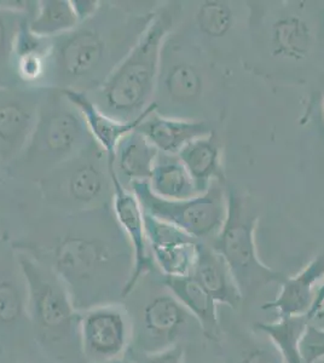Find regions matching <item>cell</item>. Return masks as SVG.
<instances>
[{"label": "cell", "mask_w": 324, "mask_h": 363, "mask_svg": "<svg viewBox=\"0 0 324 363\" xmlns=\"http://www.w3.org/2000/svg\"><path fill=\"white\" fill-rule=\"evenodd\" d=\"M190 277L207 291L217 304L238 309L245 299L225 260L208 244H199L196 263Z\"/></svg>", "instance_id": "16"}, {"label": "cell", "mask_w": 324, "mask_h": 363, "mask_svg": "<svg viewBox=\"0 0 324 363\" xmlns=\"http://www.w3.org/2000/svg\"><path fill=\"white\" fill-rule=\"evenodd\" d=\"M46 89L9 86L0 89V160H17L25 153L37 126Z\"/></svg>", "instance_id": "10"}, {"label": "cell", "mask_w": 324, "mask_h": 363, "mask_svg": "<svg viewBox=\"0 0 324 363\" xmlns=\"http://www.w3.org/2000/svg\"><path fill=\"white\" fill-rule=\"evenodd\" d=\"M92 140L78 108L62 90L46 89L33 136L21 157L46 169L48 174L78 155Z\"/></svg>", "instance_id": "5"}, {"label": "cell", "mask_w": 324, "mask_h": 363, "mask_svg": "<svg viewBox=\"0 0 324 363\" xmlns=\"http://www.w3.org/2000/svg\"><path fill=\"white\" fill-rule=\"evenodd\" d=\"M322 107H323V113H324V99H323V102H322Z\"/></svg>", "instance_id": "35"}, {"label": "cell", "mask_w": 324, "mask_h": 363, "mask_svg": "<svg viewBox=\"0 0 324 363\" xmlns=\"http://www.w3.org/2000/svg\"><path fill=\"white\" fill-rule=\"evenodd\" d=\"M130 189L147 215L172 224L200 242L212 244L225 222V183L217 182L205 193L185 200L159 198L152 194L148 182L133 183Z\"/></svg>", "instance_id": "8"}, {"label": "cell", "mask_w": 324, "mask_h": 363, "mask_svg": "<svg viewBox=\"0 0 324 363\" xmlns=\"http://www.w3.org/2000/svg\"><path fill=\"white\" fill-rule=\"evenodd\" d=\"M242 363H284L279 356L264 347H255L243 355Z\"/></svg>", "instance_id": "31"}, {"label": "cell", "mask_w": 324, "mask_h": 363, "mask_svg": "<svg viewBox=\"0 0 324 363\" xmlns=\"http://www.w3.org/2000/svg\"><path fill=\"white\" fill-rule=\"evenodd\" d=\"M126 5L102 1L95 16L52 39L44 89L90 94L111 75L155 16Z\"/></svg>", "instance_id": "2"}, {"label": "cell", "mask_w": 324, "mask_h": 363, "mask_svg": "<svg viewBox=\"0 0 324 363\" xmlns=\"http://www.w3.org/2000/svg\"><path fill=\"white\" fill-rule=\"evenodd\" d=\"M43 262L56 272L80 313L113 303L116 292L123 297L133 253L113 210L104 206L77 212Z\"/></svg>", "instance_id": "1"}, {"label": "cell", "mask_w": 324, "mask_h": 363, "mask_svg": "<svg viewBox=\"0 0 324 363\" xmlns=\"http://www.w3.org/2000/svg\"><path fill=\"white\" fill-rule=\"evenodd\" d=\"M133 340V323L128 310L101 304L80 311L79 342L89 363H111L126 354Z\"/></svg>", "instance_id": "9"}, {"label": "cell", "mask_w": 324, "mask_h": 363, "mask_svg": "<svg viewBox=\"0 0 324 363\" xmlns=\"http://www.w3.org/2000/svg\"><path fill=\"white\" fill-rule=\"evenodd\" d=\"M27 17L0 10V89L16 86L13 77V50L15 38Z\"/></svg>", "instance_id": "25"}, {"label": "cell", "mask_w": 324, "mask_h": 363, "mask_svg": "<svg viewBox=\"0 0 324 363\" xmlns=\"http://www.w3.org/2000/svg\"><path fill=\"white\" fill-rule=\"evenodd\" d=\"M178 157L193 178L199 194L207 191L217 182L225 183L222 143L216 131L190 142Z\"/></svg>", "instance_id": "19"}, {"label": "cell", "mask_w": 324, "mask_h": 363, "mask_svg": "<svg viewBox=\"0 0 324 363\" xmlns=\"http://www.w3.org/2000/svg\"><path fill=\"white\" fill-rule=\"evenodd\" d=\"M300 354L304 363H316L324 359V328L310 322L300 342Z\"/></svg>", "instance_id": "28"}, {"label": "cell", "mask_w": 324, "mask_h": 363, "mask_svg": "<svg viewBox=\"0 0 324 363\" xmlns=\"http://www.w3.org/2000/svg\"><path fill=\"white\" fill-rule=\"evenodd\" d=\"M111 363H133V361H132V359H130L128 356H123V357H120V359H115V361H113V362Z\"/></svg>", "instance_id": "34"}, {"label": "cell", "mask_w": 324, "mask_h": 363, "mask_svg": "<svg viewBox=\"0 0 324 363\" xmlns=\"http://www.w3.org/2000/svg\"><path fill=\"white\" fill-rule=\"evenodd\" d=\"M184 347L177 344L164 350L155 352H138L133 363H184Z\"/></svg>", "instance_id": "29"}, {"label": "cell", "mask_w": 324, "mask_h": 363, "mask_svg": "<svg viewBox=\"0 0 324 363\" xmlns=\"http://www.w3.org/2000/svg\"><path fill=\"white\" fill-rule=\"evenodd\" d=\"M25 301L13 281H0V322L8 325L20 318Z\"/></svg>", "instance_id": "27"}, {"label": "cell", "mask_w": 324, "mask_h": 363, "mask_svg": "<svg viewBox=\"0 0 324 363\" xmlns=\"http://www.w3.org/2000/svg\"><path fill=\"white\" fill-rule=\"evenodd\" d=\"M135 130L160 153L169 155H178L190 142L214 131L210 123L203 120L161 116L160 113L156 112V106L144 116Z\"/></svg>", "instance_id": "14"}, {"label": "cell", "mask_w": 324, "mask_h": 363, "mask_svg": "<svg viewBox=\"0 0 324 363\" xmlns=\"http://www.w3.org/2000/svg\"><path fill=\"white\" fill-rule=\"evenodd\" d=\"M162 282L169 294L196 320L203 337L211 342H220L222 330L218 318V304L207 291L191 277H164Z\"/></svg>", "instance_id": "18"}, {"label": "cell", "mask_w": 324, "mask_h": 363, "mask_svg": "<svg viewBox=\"0 0 324 363\" xmlns=\"http://www.w3.org/2000/svg\"><path fill=\"white\" fill-rule=\"evenodd\" d=\"M109 174L113 183V199H111V210L115 219L126 236L133 253V268L131 277L125 286L123 298L128 297L135 289L137 284L142 277L152 272L155 265L154 258L149 247L145 222H144V211L140 206L138 199L131 189L123 186L119 178L115 174L114 162H109Z\"/></svg>", "instance_id": "11"}, {"label": "cell", "mask_w": 324, "mask_h": 363, "mask_svg": "<svg viewBox=\"0 0 324 363\" xmlns=\"http://www.w3.org/2000/svg\"><path fill=\"white\" fill-rule=\"evenodd\" d=\"M323 277L324 252L315 257L296 275L286 277L277 297L264 303L262 309L276 310L279 316L308 315Z\"/></svg>", "instance_id": "15"}, {"label": "cell", "mask_w": 324, "mask_h": 363, "mask_svg": "<svg viewBox=\"0 0 324 363\" xmlns=\"http://www.w3.org/2000/svg\"><path fill=\"white\" fill-rule=\"evenodd\" d=\"M140 325L137 347L140 352H155L181 344L179 339L188 335L191 327H199L196 320L169 292L156 296L145 304Z\"/></svg>", "instance_id": "12"}, {"label": "cell", "mask_w": 324, "mask_h": 363, "mask_svg": "<svg viewBox=\"0 0 324 363\" xmlns=\"http://www.w3.org/2000/svg\"><path fill=\"white\" fill-rule=\"evenodd\" d=\"M226 200L225 222L210 246L225 260L243 298L274 282L282 284L287 277L259 258L255 230L260 212L255 200L235 189H226Z\"/></svg>", "instance_id": "4"}, {"label": "cell", "mask_w": 324, "mask_h": 363, "mask_svg": "<svg viewBox=\"0 0 324 363\" xmlns=\"http://www.w3.org/2000/svg\"><path fill=\"white\" fill-rule=\"evenodd\" d=\"M148 184L152 194L166 200H185L199 195L193 178L178 155L159 152Z\"/></svg>", "instance_id": "21"}, {"label": "cell", "mask_w": 324, "mask_h": 363, "mask_svg": "<svg viewBox=\"0 0 324 363\" xmlns=\"http://www.w3.org/2000/svg\"><path fill=\"white\" fill-rule=\"evenodd\" d=\"M145 233L155 265L164 277H190L196 263L200 241L172 224L144 212Z\"/></svg>", "instance_id": "13"}, {"label": "cell", "mask_w": 324, "mask_h": 363, "mask_svg": "<svg viewBox=\"0 0 324 363\" xmlns=\"http://www.w3.org/2000/svg\"><path fill=\"white\" fill-rule=\"evenodd\" d=\"M17 262L25 280L29 318L38 335L49 344L79 337L80 313L56 272L29 252L18 253Z\"/></svg>", "instance_id": "6"}, {"label": "cell", "mask_w": 324, "mask_h": 363, "mask_svg": "<svg viewBox=\"0 0 324 363\" xmlns=\"http://www.w3.org/2000/svg\"><path fill=\"white\" fill-rule=\"evenodd\" d=\"M308 325V315H293L279 316L274 322H258L255 327L270 338L282 362L304 363L300 354V342Z\"/></svg>", "instance_id": "22"}, {"label": "cell", "mask_w": 324, "mask_h": 363, "mask_svg": "<svg viewBox=\"0 0 324 363\" xmlns=\"http://www.w3.org/2000/svg\"><path fill=\"white\" fill-rule=\"evenodd\" d=\"M231 9L222 1H206L196 13V22L202 33L208 37L225 35L233 26Z\"/></svg>", "instance_id": "26"}, {"label": "cell", "mask_w": 324, "mask_h": 363, "mask_svg": "<svg viewBox=\"0 0 324 363\" xmlns=\"http://www.w3.org/2000/svg\"><path fill=\"white\" fill-rule=\"evenodd\" d=\"M62 92L78 108L79 112L82 113L92 140L106 152L108 160L111 162H114L115 149L119 145L120 140L128 133L133 131L144 116L155 107V104H152L148 112L140 119L135 120L133 123H123L102 112L85 92L73 90H62Z\"/></svg>", "instance_id": "17"}, {"label": "cell", "mask_w": 324, "mask_h": 363, "mask_svg": "<svg viewBox=\"0 0 324 363\" xmlns=\"http://www.w3.org/2000/svg\"><path fill=\"white\" fill-rule=\"evenodd\" d=\"M311 323L313 326L324 328V303L323 306H320V309L317 311V314L315 315V318H312Z\"/></svg>", "instance_id": "33"}, {"label": "cell", "mask_w": 324, "mask_h": 363, "mask_svg": "<svg viewBox=\"0 0 324 363\" xmlns=\"http://www.w3.org/2000/svg\"><path fill=\"white\" fill-rule=\"evenodd\" d=\"M271 44L276 56L301 60L311 50V29L296 13L284 15L272 25Z\"/></svg>", "instance_id": "23"}, {"label": "cell", "mask_w": 324, "mask_h": 363, "mask_svg": "<svg viewBox=\"0 0 324 363\" xmlns=\"http://www.w3.org/2000/svg\"><path fill=\"white\" fill-rule=\"evenodd\" d=\"M70 3L78 18L79 25L95 16L102 6V1L99 0H70Z\"/></svg>", "instance_id": "30"}, {"label": "cell", "mask_w": 324, "mask_h": 363, "mask_svg": "<svg viewBox=\"0 0 324 363\" xmlns=\"http://www.w3.org/2000/svg\"><path fill=\"white\" fill-rule=\"evenodd\" d=\"M159 150L137 130L128 133L115 149V174L130 189L133 183L148 182Z\"/></svg>", "instance_id": "20"}, {"label": "cell", "mask_w": 324, "mask_h": 363, "mask_svg": "<svg viewBox=\"0 0 324 363\" xmlns=\"http://www.w3.org/2000/svg\"><path fill=\"white\" fill-rule=\"evenodd\" d=\"M181 13V5L174 1L159 5L131 51L101 86L87 94L102 112L123 123H133L148 112L155 99L162 48Z\"/></svg>", "instance_id": "3"}, {"label": "cell", "mask_w": 324, "mask_h": 363, "mask_svg": "<svg viewBox=\"0 0 324 363\" xmlns=\"http://www.w3.org/2000/svg\"><path fill=\"white\" fill-rule=\"evenodd\" d=\"M324 303V277L323 280L320 281V286H318V289H317L316 298H315V301H313V306H312L311 310H310V313H308V318H310V322H311L312 318H315V315L317 314V311L320 309V306H323Z\"/></svg>", "instance_id": "32"}, {"label": "cell", "mask_w": 324, "mask_h": 363, "mask_svg": "<svg viewBox=\"0 0 324 363\" xmlns=\"http://www.w3.org/2000/svg\"><path fill=\"white\" fill-rule=\"evenodd\" d=\"M46 198L77 212L109 206L113 183L106 152L92 140L86 148L43 178Z\"/></svg>", "instance_id": "7"}, {"label": "cell", "mask_w": 324, "mask_h": 363, "mask_svg": "<svg viewBox=\"0 0 324 363\" xmlns=\"http://www.w3.org/2000/svg\"><path fill=\"white\" fill-rule=\"evenodd\" d=\"M70 0H40L28 27L39 37L55 39L78 27Z\"/></svg>", "instance_id": "24"}]
</instances>
